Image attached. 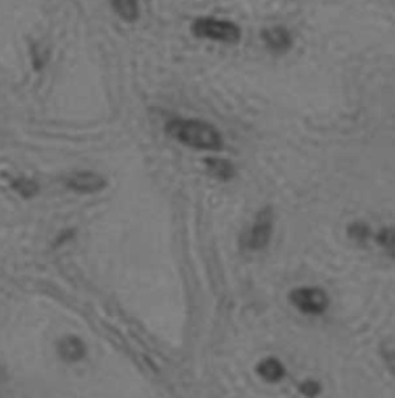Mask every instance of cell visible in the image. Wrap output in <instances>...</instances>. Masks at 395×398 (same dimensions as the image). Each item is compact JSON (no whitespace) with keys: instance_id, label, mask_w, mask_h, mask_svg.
Returning a JSON list of instances; mask_svg holds the SVG:
<instances>
[{"instance_id":"6da1fadb","label":"cell","mask_w":395,"mask_h":398,"mask_svg":"<svg viewBox=\"0 0 395 398\" xmlns=\"http://www.w3.org/2000/svg\"><path fill=\"white\" fill-rule=\"evenodd\" d=\"M167 130L181 144L198 150H221L224 145L221 133L200 119H171Z\"/></svg>"},{"instance_id":"7a4b0ae2","label":"cell","mask_w":395,"mask_h":398,"mask_svg":"<svg viewBox=\"0 0 395 398\" xmlns=\"http://www.w3.org/2000/svg\"><path fill=\"white\" fill-rule=\"evenodd\" d=\"M192 30L196 37H204V39L210 41L237 43L241 39V30L238 25L215 17L196 19Z\"/></svg>"},{"instance_id":"3957f363","label":"cell","mask_w":395,"mask_h":398,"mask_svg":"<svg viewBox=\"0 0 395 398\" xmlns=\"http://www.w3.org/2000/svg\"><path fill=\"white\" fill-rule=\"evenodd\" d=\"M289 300L306 315H323L329 307L328 293L318 287H298L290 292Z\"/></svg>"},{"instance_id":"277c9868","label":"cell","mask_w":395,"mask_h":398,"mask_svg":"<svg viewBox=\"0 0 395 398\" xmlns=\"http://www.w3.org/2000/svg\"><path fill=\"white\" fill-rule=\"evenodd\" d=\"M273 230V213L272 209L266 207L258 213L257 220L252 224V227L248 229V232L244 236V247L247 250H263L267 247V244L270 241Z\"/></svg>"},{"instance_id":"5b68a950","label":"cell","mask_w":395,"mask_h":398,"mask_svg":"<svg viewBox=\"0 0 395 398\" xmlns=\"http://www.w3.org/2000/svg\"><path fill=\"white\" fill-rule=\"evenodd\" d=\"M68 189L78 193H98L107 187V179L93 171H81L73 173L67 179Z\"/></svg>"},{"instance_id":"8992f818","label":"cell","mask_w":395,"mask_h":398,"mask_svg":"<svg viewBox=\"0 0 395 398\" xmlns=\"http://www.w3.org/2000/svg\"><path fill=\"white\" fill-rule=\"evenodd\" d=\"M263 41L267 47L273 51H278V53L288 51L292 47V36L289 31L283 27H273L269 30H264Z\"/></svg>"},{"instance_id":"52a82bcc","label":"cell","mask_w":395,"mask_h":398,"mask_svg":"<svg viewBox=\"0 0 395 398\" xmlns=\"http://www.w3.org/2000/svg\"><path fill=\"white\" fill-rule=\"evenodd\" d=\"M59 355L68 363H76L85 357V344L76 337H65L59 343Z\"/></svg>"},{"instance_id":"ba28073f","label":"cell","mask_w":395,"mask_h":398,"mask_svg":"<svg viewBox=\"0 0 395 398\" xmlns=\"http://www.w3.org/2000/svg\"><path fill=\"white\" fill-rule=\"evenodd\" d=\"M257 372H258V375L261 378H264L266 381L277 383L284 377L286 369H284V366L281 364V362H279V359L270 357V358L263 359V362L258 364Z\"/></svg>"},{"instance_id":"9c48e42d","label":"cell","mask_w":395,"mask_h":398,"mask_svg":"<svg viewBox=\"0 0 395 398\" xmlns=\"http://www.w3.org/2000/svg\"><path fill=\"white\" fill-rule=\"evenodd\" d=\"M206 167L210 175L221 179V181H228L235 176V167L227 159L209 158L206 159Z\"/></svg>"},{"instance_id":"30bf717a","label":"cell","mask_w":395,"mask_h":398,"mask_svg":"<svg viewBox=\"0 0 395 398\" xmlns=\"http://www.w3.org/2000/svg\"><path fill=\"white\" fill-rule=\"evenodd\" d=\"M111 6L116 14L125 22H136L141 16L138 0H111Z\"/></svg>"},{"instance_id":"8fae6325","label":"cell","mask_w":395,"mask_h":398,"mask_svg":"<svg viewBox=\"0 0 395 398\" xmlns=\"http://www.w3.org/2000/svg\"><path fill=\"white\" fill-rule=\"evenodd\" d=\"M11 187L14 189L19 195H22L23 198H31L39 193V184L33 179L28 178H16L12 179Z\"/></svg>"},{"instance_id":"7c38bea8","label":"cell","mask_w":395,"mask_h":398,"mask_svg":"<svg viewBox=\"0 0 395 398\" xmlns=\"http://www.w3.org/2000/svg\"><path fill=\"white\" fill-rule=\"evenodd\" d=\"M377 242L386 250L387 253L395 256V229L394 227L381 229L377 235Z\"/></svg>"},{"instance_id":"4fadbf2b","label":"cell","mask_w":395,"mask_h":398,"mask_svg":"<svg viewBox=\"0 0 395 398\" xmlns=\"http://www.w3.org/2000/svg\"><path fill=\"white\" fill-rule=\"evenodd\" d=\"M349 236L355 241H365L369 238V227L363 222H354L349 226Z\"/></svg>"},{"instance_id":"5bb4252c","label":"cell","mask_w":395,"mask_h":398,"mask_svg":"<svg viewBox=\"0 0 395 398\" xmlns=\"http://www.w3.org/2000/svg\"><path fill=\"white\" fill-rule=\"evenodd\" d=\"M381 357H383L387 369L395 375V343L383 344V348H381Z\"/></svg>"},{"instance_id":"9a60e30c","label":"cell","mask_w":395,"mask_h":398,"mask_svg":"<svg viewBox=\"0 0 395 398\" xmlns=\"http://www.w3.org/2000/svg\"><path fill=\"white\" fill-rule=\"evenodd\" d=\"M299 390H301V394H304L308 398H315L318 394H320V384L314 380H308L299 384Z\"/></svg>"}]
</instances>
